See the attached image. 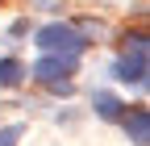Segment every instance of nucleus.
I'll list each match as a JSON object with an SVG mask.
<instances>
[{
    "label": "nucleus",
    "mask_w": 150,
    "mask_h": 146,
    "mask_svg": "<svg viewBox=\"0 0 150 146\" xmlns=\"http://www.w3.org/2000/svg\"><path fill=\"white\" fill-rule=\"evenodd\" d=\"M75 63H79V59H71V54H42L33 67H25V75L38 79L42 88H50V92H59V96H71Z\"/></svg>",
    "instance_id": "nucleus-1"
},
{
    "label": "nucleus",
    "mask_w": 150,
    "mask_h": 146,
    "mask_svg": "<svg viewBox=\"0 0 150 146\" xmlns=\"http://www.w3.org/2000/svg\"><path fill=\"white\" fill-rule=\"evenodd\" d=\"M33 46L42 54H71V59H79L88 50V38L75 25H67V21H50V25H42L33 33Z\"/></svg>",
    "instance_id": "nucleus-2"
},
{
    "label": "nucleus",
    "mask_w": 150,
    "mask_h": 146,
    "mask_svg": "<svg viewBox=\"0 0 150 146\" xmlns=\"http://www.w3.org/2000/svg\"><path fill=\"white\" fill-rule=\"evenodd\" d=\"M121 125H125V138L134 142V146H146L150 142V108L146 104L125 108V113H121Z\"/></svg>",
    "instance_id": "nucleus-3"
},
{
    "label": "nucleus",
    "mask_w": 150,
    "mask_h": 146,
    "mask_svg": "<svg viewBox=\"0 0 150 146\" xmlns=\"http://www.w3.org/2000/svg\"><path fill=\"white\" fill-rule=\"evenodd\" d=\"M112 75H117L121 84H134V88H146V54H138V50H129V54H121V59L112 63Z\"/></svg>",
    "instance_id": "nucleus-4"
},
{
    "label": "nucleus",
    "mask_w": 150,
    "mask_h": 146,
    "mask_svg": "<svg viewBox=\"0 0 150 146\" xmlns=\"http://www.w3.org/2000/svg\"><path fill=\"white\" fill-rule=\"evenodd\" d=\"M92 108H96V117H104V121H121V113H125V104L112 92H92Z\"/></svg>",
    "instance_id": "nucleus-5"
},
{
    "label": "nucleus",
    "mask_w": 150,
    "mask_h": 146,
    "mask_svg": "<svg viewBox=\"0 0 150 146\" xmlns=\"http://www.w3.org/2000/svg\"><path fill=\"white\" fill-rule=\"evenodd\" d=\"M25 79V67L17 63V59H0V88H17Z\"/></svg>",
    "instance_id": "nucleus-6"
},
{
    "label": "nucleus",
    "mask_w": 150,
    "mask_h": 146,
    "mask_svg": "<svg viewBox=\"0 0 150 146\" xmlns=\"http://www.w3.org/2000/svg\"><path fill=\"white\" fill-rule=\"evenodd\" d=\"M25 134V125H0V146H17Z\"/></svg>",
    "instance_id": "nucleus-7"
},
{
    "label": "nucleus",
    "mask_w": 150,
    "mask_h": 146,
    "mask_svg": "<svg viewBox=\"0 0 150 146\" xmlns=\"http://www.w3.org/2000/svg\"><path fill=\"white\" fill-rule=\"evenodd\" d=\"M33 9H42V13H59V9H67V0H29Z\"/></svg>",
    "instance_id": "nucleus-8"
},
{
    "label": "nucleus",
    "mask_w": 150,
    "mask_h": 146,
    "mask_svg": "<svg viewBox=\"0 0 150 146\" xmlns=\"http://www.w3.org/2000/svg\"><path fill=\"white\" fill-rule=\"evenodd\" d=\"M25 33H29V21H13V25H8V42L25 38Z\"/></svg>",
    "instance_id": "nucleus-9"
},
{
    "label": "nucleus",
    "mask_w": 150,
    "mask_h": 146,
    "mask_svg": "<svg viewBox=\"0 0 150 146\" xmlns=\"http://www.w3.org/2000/svg\"><path fill=\"white\" fill-rule=\"evenodd\" d=\"M125 42H129V50H138V54H146V33H142V29H138V33H129Z\"/></svg>",
    "instance_id": "nucleus-10"
}]
</instances>
